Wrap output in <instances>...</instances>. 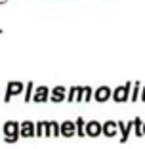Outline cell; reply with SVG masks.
<instances>
[{"mask_svg": "<svg viewBox=\"0 0 145 149\" xmlns=\"http://www.w3.org/2000/svg\"><path fill=\"white\" fill-rule=\"evenodd\" d=\"M132 86L134 82H124L120 84V86L113 88V101H117V103H126V101H130V92H132Z\"/></svg>", "mask_w": 145, "mask_h": 149, "instance_id": "cell-1", "label": "cell"}, {"mask_svg": "<svg viewBox=\"0 0 145 149\" xmlns=\"http://www.w3.org/2000/svg\"><path fill=\"white\" fill-rule=\"evenodd\" d=\"M25 86H27V84L19 82V80H10L8 86H6V92H4V97H2V101H4V103L12 101L13 96H19V94L25 92Z\"/></svg>", "mask_w": 145, "mask_h": 149, "instance_id": "cell-2", "label": "cell"}, {"mask_svg": "<svg viewBox=\"0 0 145 149\" xmlns=\"http://www.w3.org/2000/svg\"><path fill=\"white\" fill-rule=\"evenodd\" d=\"M113 100V88L111 86H99L94 90V101L97 103H105V101Z\"/></svg>", "mask_w": 145, "mask_h": 149, "instance_id": "cell-3", "label": "cell"}, {"mask_svg": "<svg viewBox=\"0 0 145 149\" xmlns=\"http://www.w3.org/2000/svg\"><path fill=\"white\" fill-rule=\"evenodd\" d=\"M50 94H52V88L48 86H38L35 88V96H33V101L35 103H46V101H50Z\"/></svg>", "mask_w": 145, "mask_h": 149, "instance_id": "cell-4", "label": "cell"}, {"mask_svg": "<svg viewBox=\"0 0 145 149\" xmlns=\"http://www.w3.org/2000/svg\"><path fill=\"white\" fill-rule=\"evenodd\" d=\"M86 134H88V138L103 136V123H99V120H88L86 123Z\"/></svg>", "mask_w": 145, "mask_h": 149, "instance_id": "cell-5", "label": "cell"}, {"mask_svg": "<svg viewBox=\"0 0 145 149\" xmlns=\"http://www.w3.org/2000/svg\"><path fill=\"white\" fill-rule=\"evenodd\" d=\"M19 130H21V123H17V120H6L2 124V134L4 136H21Z\"/></svg>", "mask_w": 145, "mask_h": 149, "instance_id": "cell-6", "label": "cell"}, {"mask_svg": "<svg viewBox=\"0 0 145 149\" xmlns=\"http://www.w3.org/2000/svg\"><path fill=\"white\" fill-rule=\"evenodd\" d=\"M19 134H21V138H36V123H33V120H23Z\"/></svg>", "mask_w": 145, "mask_h": 149, "instance_id": "cell-7", "label": "cell"}, {"mask_svg": "<svg viewBox=\"0 0 145 149\" xmlns=\"http://www.w3.org/2000/svg\"><path fill=\"white\" fill-rule=\"evenodd\" d=\"M117 134H120L119 123H117V120H105V123H103V136L105 138H114Z\"/></svg>", "mask_w": 145, "mask_h": 149, "instance_id": "cell-8", "label": "cell"}, {"mask_svg": "<svg viewBox=\"0 0 145 149\" xmlns=\"http://www.w3.org/2000/svg\"><path fill=\"white\" fill-rule=\"evenodd\" d=\"M61 136L63 138H75L76 136V123L75 120H63L61 123Z\"/></svg>", "mask_w": 145, "mask_h": 149, "instance_id": "cell-9", "label": "cell"}, {"mask_svg": "<svg viewBox=\"0 0 145 149\" xmlns=\"http://www.w3.org/2000/svg\"><path fill=\"white\" fill-rule=\"evenodd\" d=\"M36 138H50V120L36 123Z\"/></svg>", "mask_w": 145, "mask_h": 149, "instance_id": "cell-10", "label": "cell"}, {"mask_svg": "<svg viewBox=\"0 0 145 149\" xmlns=\"http://www.w3.org/2000/svg\"><path fill=\"white\" fill-rule=\"evenodd\" d=\"M80 90H82V86H71L69 94H67V101L69 103H78L80 101Z\"/></svg>", "mask_w": 145, "mask_h": 149, "instance_id": "cell-11", "label": "cell"}, {"mask_svg": "<svg viewBox=\"0 0 145 149\" xmlns=\"http://www.w3.org/2000/svg\"><path fill=\"white\" fill-rule=\"evenodd\" d=\"M88 101H94V88L92 86H82L78 103H88Z\"/></svg>", "mask_w": 145, "mask_h": 149, "instance_id": "cell-12", "label": "cell"}, {"mask_svg": "<svg viewBox=\"0 0 145 149\" xmlns=\"http://www.w3.org/2000/svg\"><path fill=\"white\" fill-rule=\"evenodd\" d=\"M61 136V123L50 120V138H59Z\"/></svg>", "mask_w": 145, "mask_h": 149, "instance_id": "cell-13", "label": "cell"}, {"mask_svg": "<svg viewBox=\"0 0 145 149\" xmlns=\"http://www.w3.org/2000/svg\"><path fill=\"white\" fill-rule=\"evenodd\" d=\"M134 136L143 138V118H139V117L134 118Z\"/></svg>", "mask_w": 145, "mask_h": 149, "instance_id": "cell-14", "label": "cell"}, {"mask_svg": "<svg viewBox=\"0 0 145 149\" xmlns=\"http://www.w3.org/2000/svg\"><path fill=\"white\" fill-rule=\"evenodd\" d=\"M75 123H76V136H78V138L88 136V134H86V123H84V118H82V117H78Z\"/></svg>", "mask_w": 145, "mask_h": 149, "instance_id": "cell-15", "label": "cell"}, {"mask_svg": "<svg viewBox=\"0 0 145 149\" xmlns=\"http://www.w3.org/2000/svg\"><path fill=\"white\" fill-rule=\"evenodd\" d=\"M33 96H35V82H27L25 92H23V101H33Z\"/></svg>", "mask_w": 145, "mask_h": 149, "instance_id": "cell-16", "label": "cell"}, {"mask_svg": "<svg viewBox=\"0 0 145 149\" xmlns=\"http://www.w3.org/2000/svg\"><path fill=\"white\" fill-rule=\"evenodd\" d=\"M141 82H134L132 86V92H130V101H139V96H141Z\"/></svg>", "mask_w": 145, "mask_h": 149, "instance_id": "cell-17", "label": "cell"}, {"mask_svg": "<svg viewBox=\"0 0 145 149\" xmlns=\"http://www.w3.org/2000/svg\"><path fill=\"white\" fill-rule=\"evenodd\" d=\"M50 101H52V103H61V101H67V96H61V94H57V92H52V94H50Z\"/></svg>", "mask_w": 145, "mask_h": 149, "instance_id": "cell-18", "label": "cell"}, {"mask_svg": "<svg viewBox=\"0 0 145 149\" xmlns=\"http://www.w3.org/2000/svg\"><path fill=\"white\" fill-rule=\"evenodd\" d=\"M52 92H57V94H61V96H67V94H69V90H67L65 86H53Z\"/></svg>", "mask_w": 145, "mask_h": 149, "instance_id": "cell-19", "label": "cell"}, {"mask_svg": "<svg viewBox=\"0 0 145 149\" xmlns=\"http://www.w3.org/2000/svg\"><path fill=\"white\" fill-rule=\"evenodd\" d=\"M19 138H21V136H4V141H6V143H15Z\"/></svg>", "mask_w": 145, "mask_h": 149, "instance_id": "cell-20", "label": "cell"}, {"mask_svg": "<svg viewBox=\"0 0 145 149\" xmlns=\"http://www.w3.org/2000/svg\"><path fill=\"white\" fill-rule=\"evenodd\" d=\"M139 101H143V103H145V86L141 88V96H139Z\"/></svg>", "mask_w": 145, "mask_h": 149, "instance_id": "cell-21", "label": "cell"}, {"mask_svg": "<svg viewBox=\"0 0 145 149\" xmlns=\"http://www.w3.org/2000/svg\"><path fill=\"white\" fill-rule=\"evenodd\" d=\"M143 138H145V120H143Z\"/></svg>", "mask_w": 145, "mask_h": 149, "instance_id": "cell-22", "label": "cell"}, {"mask_svg": "<svg viewBox=\"0 0 145 149\" xmlns=\"http://www.w3.org/2000/svg\"><path fill=\"white\" fill-rule=\"evenodd\" d=\"M6 2H8V0H0V4H6Z\"/></svg>", "mask_w": 145, "mask_h": 149, "instance_id": "cell-23", "label": "cell"}]
</instances>
